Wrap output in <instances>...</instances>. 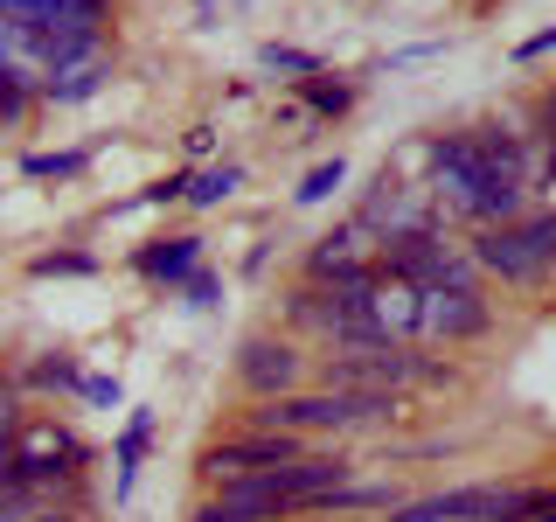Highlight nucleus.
<instances>
[{"label": "nucleus", "mask_w": 556, "mask_h": 522, "mask_svg": "<svg viewBox=\"0 0 556 522\" xmlns=\"http://www.w3.org/2000/svg\"><path fill=\"white\" fill-rule=\"evenodd\" d=\"M417 161L431 167V202L439 223H515L529 209V153L508 126H459V133H425Z\"/></svg>", "instance_id": "nucleus-1"}, {"label": "nucleus", "mask_w": 556, "mask_h": 522, "mask_svg": "<svg viewBox=\"0 0 556 522\" xmlns=\"http://www.w3.org/2000/svg\"><path fill=\"white\" fill-rule=\"evenodd\" d=\"M473 265L494 272L501 286H549L556 278V209H521L515 223L473 231Z\"/></svg>", "instance_id": "nucleus-2"}, {"label": "nucleus", "mask_w": 556, "mask_h": 522, "mask_svg": "<svg viewBox=\"0 0 556 522\" xmlns=\"http://www.w3.org/2000/svg\"><path fill=\"white\" fill-rule=\"evenodd\" d=\"M382 272H396L404 286L417 293H459V286H480V265L466 244H452L445 231H410V237H390L376 251Z\"/></svg>", "instance_id": "nucleus-3"}, {"label": "nucleus", "mask_w": 556, "mask_h": 522, "mask_svg": "<svg viewBox=\"0 0 556 522\" xmlns=\"http://www.w3.org/2000/svg\"><path fill=\"white\" fill-rule=\"evenodd\" d=\"M535 501H543L535 487L480 481V487H445V495H425V501H396L390 522H529Z\"/></svg>", "instance_id": "nucleus-4"}, {"label": "nucleus", "mask_w": 556, "mask_h": 522, "mask_svg": "<svg viewBox=\"0 0 556 522\" xmlns=\"http://www.w3.org/2000/svg\"><path fill=\"white\" fill-rule=\"evenodd\" d=\"M292 460H306V439H300V432H243V439L202 446V452H195V474H202L208 487H223V481L265 474V467H292Z\"/></svg>", "instance_id": "nucleus-5"}, {"label": "nucleus", "mask_w": 556, "mask_h": 522, "mask_svg": "<svg viewBox=\"0 0 556 522\" xmlns=\"http://www.w3.org/2000/svg\"><path fill=\"white\" fill-rule=\"evenodd\" d=\"M14 460H22V481H77L91 467V446L56 418H22L14 425Z\"/></svg>", "instance_id": "nucleus-6"}, {"label": "nucleus", "mask_w": 556, "mask_h": 522, "mask_svg": "<svg viewBox=\"0 0 556 522\" xmlns=\"http://www.w3.org/2000/svg\"><path fill=\"white\" fill-rule=\"evenodd\" d=\"M237 383L257 397V405H271V397H292L306 383V356L292 335H243L237 341Z\"/></svg>", "instance_id": "nucleus-7"}, {"label": "nucleus", "mask_w": 556, "mask_h": 522, "mask_svg": "<svg viewBox=\"0 0 556 522\" xmlns=\"http://www.w3.org/2000/svg\"><path fill=\"white\" fill-rule=\"evenodd\" d=\"M286 495L271 487V467L265 474H251V481H223V487H208V501L188 522H286Z\"/></svg>", "instance_id": "nucleus-8"}, {"label": "nucleus", "mask_w": 556, "mask_h": 522, "mask_svg": "<svg viewBox=\"0 0 556 522\" xmlns=\"http://www.w3.org/2000/svg\"><path fill=\"white\" fill-rule=\"evenodd\" d=\"M486 327H494V307L480 300V286L425 293V307H417V335H431V341H480Z\"/></svg>", "instance_id": "nucleus-9"}, {"label": "nucleus", "mask_w": 556, "mask_h": 522, "mask_svg": "<svg viewBox=\"0 0 556 522\" xmlns=\"http://www.w3.org/2000/svg\"><path fill=\"white\" fill-rule=\"evenodd\" d=\"M202 265V237L195 231H181V237H153V244H139V258H132V272L139 278H153V286H181L188 272Z\"/></svg>", "instance_id": "nucleus-10"}, {"label": "nucleus", "mask_w": 556, "mask_h": 522, "mask_svg": "<svg viewBox=\"0 0 556 522\" xmlns=\"http://www.w3.org/2000/svg\"><path fill=\"white\" fill-rule=\"evenodd\" d=\"M104 77H112V57H91V63H70V70H56V77H42L35 98L42 104H84V98L104 91Z\"/></svg>", "instance_id": "nucleus-11"}, {"label": "nucleus", "mask_w": 556, "mask_h": 522, "mask_svg": "<svg viewBox=\"0 0 556 522\" xmlns=\"http://www.w3.org/2000/svg\"><path fill=\"white\" fill-rule=\"evenodd\" d=\"M396 501H404V495H396L390 481H369V487L348 481V487H334V495H313V501H306V515H362V509H382V515H390Z\"/></svg>", "instance_id": "nucleus-12"}, {"label": "nucleus", "mask_w": 556, "mask_h": 522, "mask_svg": "<svg viewBox=\"0 0 556 522\" xmlns=\"http://www.w3.org/2000/svg\"><path fill=\"white\" fill-rule=\"evenodd\" d=\"M112 0H0V22H104Z\"/></svg>", "instance_id": "nucleus-13"}, {"label": "nucleus", "mask_w": 556, "mask_h": 522, "mask_svg": "<svg viewBox=\"0 0 556 522\" xmlns=\"http://www.w3.org/2000/svg\"><path fill=\"white\" fill-rule=\"evenodd\" d=\"M153 439V411H132V425L118 432V446H112V501H132V481H139V452H147Z\"/></svg>", "instance_id": "nucleus-14"}, {"label": "nucleus", "mask_w": 556, "mask_h": 522, "mask_svg": "<svg viewBox=\"0 0 556 522\" xmlns=\"http://www.w3.org/2000/svg\"><path fill=\"white\" fill-rule=\"evenodd\" d=\"M292 91L306 98L313 119H341L348 104H355V84H348V77H327V70H320V77H306V84H292Z\"/></svg>", "instance_id": "nucleus-15"}, {"label": "nucleus", "mask_w": 556, "mask_h": 522, "mask_svg": "<svg viewBox=\"0 0 556 522\" xmlns=\"http://www.w3.org/2000/svg\"><path fill=\"white\" fill-rule=\"evenodd\" d=\"M28 104H35V70H22V63L0 57V126H22Z\"/></svg>", "instance_id": "nucleus-16"}, {"label": "nucleus", "mask_w": 556, "mask_h": 522, "mask_svg": "<svg viewBox=\"0 0 556 522\" xmlns=\"http://www.w3.org/2000/svg\"><path fill=\"white\" fill-rule=\"evenodd\" d=\"M257 63L271 70V77H286V84H306V77H320V57H313V49H292V42H265L257 49Z\"/></svg>", "instance_id": "nucleus-17"}, {"label": "nucleus", "mask_w": 556, "mask_h": 522, "mask_svg": "<svg viewBox=\"0 0 556 522\" xmlns=\"http://www.w3.org/2000/svg\"><path fill=\"white\" fill-rule=\"evenodd\" d=\"M237 188H243V167L223 161V167H202L195 182H188V202H195V209H216V202H230Z\"/></svg>", "instance_id": "nucleus-18"}, {"label": "nucleus", "mask_w": 556, "mask_h": 522, "mask_svg": "<svg viewBox=\"0 0 556 522\" xmlns=\"http://www.w3.org/2000/svg\"><path fill=\"white\" fill-rule=\"evenodd\" d=\"M22 383H28V390H77L84 370H77V356H35L22 370Z\"/></svg>", "instance_id": "nucleus-19"}, {"label": "nucleus", "mask_w": 556, "mask_h": 522, "mask_svg": "<svg viewBox=\"0 0 556 522\" xmlns=\"http://www.w3.org/2000/svg\"><path fill=\"white\" fill-rule=\"evenodd\" d=\"M98 258L91 251H35L28 258V278H91Z\"/></svg>", "instance_id": "nucleus-20"}, {"label": "nucleus", "mask_w": 556, "mask_h": 522, "mask_svg": "<svg viewBox=\"0 0 556 522\" xmlns=\"http://www.w3.org/2000/svg\"><path fill=\"white\" fill-rule=\"evenodd\" d=\"M348 182V161H341V153H334V161H320V167H306V182L300 188H292V202H300V209H313V202H327V196H334V188Z\"/></svg>", "instance_id": "nucleus-21"}, {"label": "nucleus", "mask_w": 556, "mask_h": 522, "mask_svg": "<svg viewBox=\"0 0 556 522\" xmlns=\"http://www.w3.org/2000/svg\"><path fill=\"white\" fill-rule=\"evenodd\" d=\"M84 167H91V153H28L22 161L28 182H77Z\"/></svg>", "instance_id": "nucleus-22"}, {"label": "nucleus", "mask_w": 556, "mask_h": 522, "mask_svg": "<svg viewBox=\"0 0 556 522\" xmlns=\"http://www.w3.org/2000/svg\"><path fill=\"white\" fill-rule=\"evenodd\" d=\"M174 293H181V307H195V313H202V307H216V293H223V278L195 265V272H188V278H181V286H174Z\"/></svg>", "instance_id": "nucleus-23"}, {"label": "nucleus", "mask_w": 556, "mask_h": 522, "mask_svg": "<svg viewBox=\"0 0 556 522\" xmlns=\"http://www.w3.org/2000/svg\"><path fill=\"white\" fill-rule=\"evenodd\" d=\"M77 397H84V405H98V411H118V405H126L118 376H84V383H77Z\"/></svg>", "instance_id": "nucleus-24"}, {"label": "nucleus", "mask_w": 556, "mask_h": 522, "mask_svg": "<svg viewBox=\"0 0 556 522\" xmlns=\"http://www.w3.org/2000/svg\"><path fill=\"white\" fill-rule=\"evenodd\" d=\"M22 487V460H14V432H0V495Z\"/></svg>", "instance_id": "nucleus-25"}, {"label": "nucleus", "mask_w": 556, "mask_h": 522, "mask_svg": "<svg viewBox=\"0 0 556 522\" xmlns=\"http://www.w3.org/2000/svg\"><path fill=\"white\" fill-rule=\"evenodd\" d=\"M549 49H556V28L529 35V42H515V63H535V57H549Z\"/></svg>", "instance_id": "nucleus-26"}, {"label": "nucleus", "mask_w": 556, "mask_h": 522, "mask_svg": "<svg viewBox=\"0 0 556 522\" xmlns=\"http://www.w3.org/2000/svg\"><path fill=\"white\" fill-rule=\"evenodd\" d=\"M14 405H22V383L0 376V432H14Z\"/></svg>", "instance_id": "nucleus-27"}, {"label": "nucleus", "mask_w": 556, "mask_h": 522, "mask_svg": "<svg viewBox=\"0 0 556 522\" xmlns=\"http://www.w3.org/2000/svg\"><path fill=\"white\" fill-rule=\"evenodd\" d=\"M473 8H494V0H473Z\"/></svg>", "instance_id": "nucleus-28"}, {"label": "nucleus", "mask_w": 556, "mask_h": 522, "mask_svg": "<svg viewBox=\"0 0 556 522\" xmlns=\"http://www.w3.org/2000/svg\"><path fill=\"white\" fill-rule=\"evenodd\" d=\"M56 522H77V515H56Z\"/></svg>", "instance_id": "nucleus-29"}]
</instances>
